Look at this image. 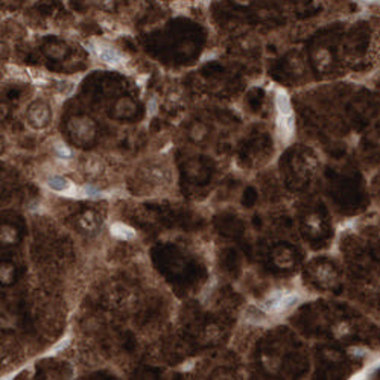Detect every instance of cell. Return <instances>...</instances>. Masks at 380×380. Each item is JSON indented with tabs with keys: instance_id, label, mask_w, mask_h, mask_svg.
<instances>
[{
	"instance_id": "cell-2",
	"label": "cell",
	"mask_w": 380,
	"mask_h": 380,
	"mask_svg": "<svg viewBox=\"0 0 380 380\" xmlns=\"http://www.w3.org/2000/svg\"><path fill=\"white\" fill-rule=\"evenodd\" d=\"M297 301H298V295L297 294H294V292H289V294L279 292V294L272 295L269 300H266L262 304V309L268 315H280V314L289 310Z\"/></svg>"
},
{
	"instance_id": "cell-5",
	"label": "cell",
	"mask_w": 380,
	"mask_h": 380,
	"mask_svg": "<svg viewBox=\"0 0 380 380\" xmlns=\"http://www.w3.org/2000/svg\"><path fill=\"white\" fill-rule=\"evenodd\" d=\"M111 233H113L116 237L125 239V240L132 239V237L135 236V233L132 231V228H129V227H126V225H123V224H114V225L111 227Z\"/></svg>"
},
{
	"instance_id": "cell-3",
	"label": "cell",
	"mask_w": 380,
	"mask_h": 380,
	"mask_svg": "<svg viewBox=\"0 0 380 380\" xmlns=\"http://www.w3.org/2000/svg\"><path fill=\"white\" fill-rule=\"evenodd\" d=\"M93 50L94 53L97 55V58L100 61H103L105 64H110V65H119L123 62V56L120 52H117L116 49L113 47H108V46H93Z\"/></svg>"
},
{
	"instance_id": "cell-1",
	"label": "cell",
	"mask_w": 380,
	"mask_h": 380,
	"mask_svg": "<svg viewBox=\"0 0 380 380\" xmlns=\"http://www.w3.org/2000/svg\"><path fill=\"white\" fill-rule=\"evenodd\" d=\"M275 103H277V111H279V117H277L279 129H280L283 139H289L294 134V116H292L289 97L286 96V93L279 91Z\"/></svg>"
},
{
	"instance_id": "cell-7",
	"label": "cell",
	"mask_w": 380,
	"mask_h": 380,
	"mask_svg": "<svg viewBox=\"0 0 380 380\" xmlns=\"http://www.w3.org/2000/svg\"><path fill=\"white\" fill-rule=\"evenodd\" d=\"M84 190H85L87 196H91V198H96V196H99V195H100V193H99L94 187H91V186H87Z\"/></svg>"
},
{
	"instance_id": "cell-4",
	"label": "cell",
	"mask_w": 380,
	"mask_h": 380,
	"mask_svg": "<svg viewBox=\"0 0 380 380\" xmlns=\"http://www.w3.org/2000/svg\"><path fill=\"white\" fill-rule=\"evenodd\" d=\"M47 186L52 190H55V192H68L70 187H72V184L65 178H62V177H53V178H50L47 181Z\"/></svg>"
},
{
	"instance_id": "cell-6",
	"label": "cell",
	"mask_w": 380,
	"mask_h": 380,
	"mask_svg": "<svg viewBox=\"0 0 380 380\" xmlns=\"http://www.w3.org/2000/svg\"><path fill=\"white\" fill-rule=\"evenodd\" d=\"M56 152H58L59 157H64V158L72 157V151L67 146H62V145H56Z\"/></svg>"
}]
</instances>
